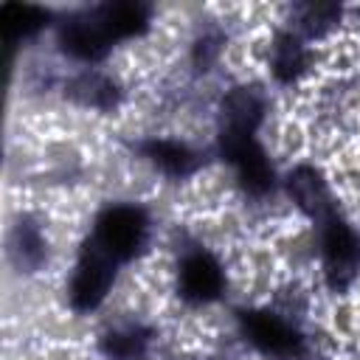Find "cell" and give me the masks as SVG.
Listing matches in <instances>:
<instances>
[{
	"instance_id": "cell-1",
	"label": "cell",
	"mask_w": 360,
	"mask_h": 360,
	"mask_svg": "<svg viewBox=\"0 0 360 360\" xmlns=\"http://www.w3.org/2000/svg\"><path fill=\"white\" fill-rule=\"evenodd\" d=\"M264 115L267 96L256 84H236L219 101L217 155L231 166L233 180L253 200H264L278 183L276 166L259 141Z\"/></svg>"
},
{
	"instance_id": "cell-2",
	"label": "cell",
	"mask_w": 360,
	"mask_h": 360,
	"mask_svg": "<svg viewBox=\"0 0 360 360\" xmlns=\"http://www.w3.org/2000/svg\"><path fill=\"white\" fill-rule=\"evenodd\" d=\"M149 236H152V217L141 202L132 200L107 202L93 217L87 233V239L118 264H129L132 259H138L146 250Z\"/></svg>"
},
{
	"instance_id": "cell-3",
	"label": "cell",
	"mask_w": 360,
	"mask_h": 360,
	"mask_svg": "<svg viewBox=\"0 0 360 360\" xmlns=\"http://www.w3.org/2000/svg\"><path fill=\"white\" fill-rule=\"evenodd\" d=\"M236 332L264 360H309L312 354L304 329L292 318L267 307L236 309Z\"/></svg>"
},
{
	"instance_id": "cell-4",
	"label": "cell",
	"mask_w": 360,
	"mask_h": 360,
	"mask_svg": "<svg viewBox=\"0 0 360 360\" xmlns=\"http://www.w3.org/2000/svg\"><path fill=\"white\" fill-rule=\"evenodd\" d=\"M312 222L318 233V256H321L323 281L329 284V290L343 292L360 276V233L340 214L338 202L329 205L323 214H318Z\"/></svg>"
},
{
	"instance_id": "cell-5",
	"label": "cell",
	"mask_w": 360,
	"mask_h": 360,
	"mask_svg": "<svg viewBox=\"0 0 360 360\" xmlns=\"http://www.w3.org/2000/svg\"><path fill=\"white\" fill-rule=\"evenodd\" d=\"M118 262H112L101 248H96L87 236L79 248V256H76V264H73V273H70V281H68V304L73 312L79 315H87V312H96L115 278H118Z\"/></svg>"
},
{
	"instance_id": "cell-6",
	"label": "cell",
	"mask_w": 360,
	"mask_h": 360,
	"mask_svg": "<svg viewBox=\"0 0 360 360\" xmlns=\"http://www.w3.org/2000/svg\"><path fill=\"white\" fill-rule=\"evenodd\" d=\"M225 264L222 259L205 248L191 245L180 253L174 267V290L188 307H211L225 292Z\"/></svg>"
},
{
	"instance_id": "cell-7",
	"label": "cell",
	"mask_w": 360,
	"mask_h": 360,
	"mask_svg": "<svg viewBox=\"0 0 360 360\" xmlns=\"http://www.w3.org/2000/svg\"><path fill=\"white\" fill-rule=\"evenodd\" d=\"M56 45L73 62L93 68L107 59V53L112 51L115 42L110 39L96 6H87L79 11H68L56 22Z\"/></svg>"
},
{
	"instance_id": "cell-8",
	"label": "cell",
	"mask_w": 360,
	"mask_h": 360,
	"mask_svg": "<svg viewBox=\"0 0 360 360\" xmlns=\"http://www.w3.org/2000/svg\"><path fill=\"white\" fill-rule=\"evenodd\" d=\"M135 149L155 172H160L163 177H169L174 183L194 177L205 163L202 152L197 146H191L188 141H180V138H158V135H152V138L138 141Z\"/></svg>"
},
{
	"instance_id": "cell-9",
	"label": "cell",
	"mask_w": 360,
	"mask_h": 360,
	"mask_svg": "<svg viewBox=\"0 0 360 360\" xmlns=\"http://www.w3.org/2000/svg\"><path fill=\"white\" fill-rule=\"evenodd\" d=\"M8 262L20 273H37L48 262V239L37 217L20 214L8 231Z\"/></svg>"
},
{
	"instance_id": "cell-10",
	"label": "cell",
	"mask_w": 360,
	"mask_h": 360,
	"mask_svg": "<svg viewBox=\"0 0 360 360\" xmlns=\"http://www.w3.org/2000/svg\"><path fill=\"white\" fill-rule=\"evenodd\" d=\"M155 329L143 321H121L101 332L98 352L107 360H149Z\"/></svg>"
},
{
	"instance_id": "cell-11",
	"label": "cell",
	"mask_w": 360,
	"mask_h": 360,
	"mask_svg": "<svg viewBox=\"0 0 360 360\" xmlns=\"http://www.w3.org/2000/svg\"><path fill=\"white\" fill-rule=\"evenodd\" d=\"M65 96L84 110L110 112L121 101V84L96 68H84L82 73H76L65 82Z\"/></svg>"
},
{
	"instance_id": "cell-12",
	"label": "cell",
	"mask_w": 360,
	"mask_h": 360,
	"mask_svg": "<svg viewBox=\"0 0 360 360\" xmlns=\"http://www.w3.org/2000/svg\"><path fill=\"white\" fill-rule=\"evenodd\" d=\"M107 34L112 42H127V39H138L149 31L152 25V6L141 3V0H107L96 6Z\"/></svg>"
},
{
	"instance_id": "cell-13",
	"label": "cell",
	"mask_w": 360,
	"mask_h": 360,
	"mask_svg": "<svg viewBox=\"0 0 360 360\" xmlns=\"http://www.w3.org/2000/svg\"><path fill=\"white\" fill-rule=\"evenodd\" d=\"M284 188H287L290 200L295 202V208L301 214H307L309 219H315L329 205H335V197H332L323 174L309 163H298L295 169H290V174L284 177Z\"/></svg>"
},
{
	"instance_id": "cell-14",
	"label": "cell",
	"mask_w": 360,
	"mask_h": 360,
	"mask_svg": "<svg viewBox=\"0 0 360 360\" xmlns=\"http://www.w3.org/2000/svg\"><path fill=\"white\" fill-rule=\"evenodd\" d=\"M309 70V48L292 28L276 31L270 42V73L278 84H295Z\"/></svg>"
},
{
	"instance_id": "cell-15",
	"label": "cell",
	"mask_w": 360,
	"mask_h": 360,
	"mask_svg": "<svg viewBox=\"0 0 360 360\" xmlns=\"http://www.w3.org/2000/svg\"><path fill=\"white\" fill-rule=\"evenodd\" d=\"M53 20V14L45 6H34V3H3L0 6V22H3V39H6V51L14 53L17 45L34 39L42 28H48Z\"/></svg>"
},
{
	"instance_id": "cell-16",
	"label": "cell",
	"mask_w": 360,
	"mask_h": 360,
	"mask_svg": "<svg viewBox=\"0 0 360 360\" xmlns=\"http://www.w3.org/2000/svg\"><path fill=\"white\" fill-rule=\"evenodd\" d=\"M292 17H295V22H290V28L309 42V39L323 37L329 28L338 25L340 8L332 3H304V6L292 8Z\"/></svg>"
},
{
	"instance_id": "cell-17",
	"label": "cell",
	"mask_w": 360,
	"mask_h": 360,
	"mask_svg": "<svg viewBox=\"0 0 360 360\" xmlns=\"http://www.w3.org/2000/svg\"><path fill=\"white\" fill-rule=\"evenodd\" d=\"M219 48H222V39L217 34H202L197 42H194V65L200 70H208V65L219 56Z\"/></svg>"
}]
</instances>
